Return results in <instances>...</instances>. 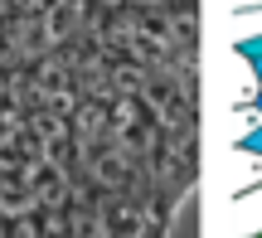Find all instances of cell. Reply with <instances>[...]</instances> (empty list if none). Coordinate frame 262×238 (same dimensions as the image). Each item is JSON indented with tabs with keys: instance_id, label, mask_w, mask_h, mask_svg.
<instances>
[{
	"instance_id": "obj_1",
	"label": "cell",
	"mask_w": 262,
	"mask_h": 238,
	"mask_svg": "<svg viewBox=\"0 0 262 238\" xmlns=\"http://www.w3.org/2000/svg\"><path fill=\"white\" fill-rule=\"evenodd\" d=\"M257 238H262V233H257Z\"/></svg>"
}]
</instances>
